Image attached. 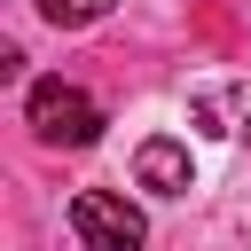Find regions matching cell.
Here are the masks:
<instances>
[{"label": "cell", "mask_w": 251, "mask_h": 251, "mask_svg": "<svg viewBox=\"0 0 251 251\" xmlns=\"http://www.w3.org/2000/svg\"><path fill=\"white\" fill-rule=\"evenodd\" d=\"M118 0H39V16L55 24V31H78V24H102Z\"/></svg>", "instance_id": "4"}, {"label": "cell", "mask_w": 251, "mask_h": 251, "mask_svg": "<svg viewBox=\"0 0 251 251\" xmlns=\"http://www.w3.org/2000/svg\"><path fill=\"white\" fill-rule=\"evenodd\" d=\"M24 118H31V133L55 141V149H86V141H102V102H94L86 86H71V78H39L31 102H24Z\"/></svg>", "instance_id": "1"}, {"label": "cell", "mask_w": 251, "mask_h": 251, "mask_svg": "<svg viewBox=\"0 0 251 251\" xmlns=\"http://www.w3.org/2000/svg\"><path fill=\"white\" fill-rule=\"evenodd\" d=\"M133 180H141V188H157V196H180V188H196V165H188V149H180V141H165V133H157V141H141V149H133Z\"/></svg>", "instance_id": "3"}, {"label": "cell", "mask_w": 251, "mask_h": 251, "mask_svg": "<svg viewBox=\"0 0 251 251\" xmlns=\"http://www.w3.org/2000/svg\"><path fill=\"white\" fill-rule=\"evenodd\" d=\"M71 227H78V251H149V227L126 196L110 188H78L71 196Z\"/></svg>", "instance_id": "2"}, {"label": "cell", "mask_w": 251, "mask_h": 251, "mask_svg": "<svg viewBox=\"0 0 251 251\" xmlns=\"http://www.w3.org/2000/svg\"><path fill=\"white\" fill-rule=\"evenodd\" d=\"M235 102H243V118H251V86H235Z\"/></svg>", "instance_id": "5"}]
</instances>
